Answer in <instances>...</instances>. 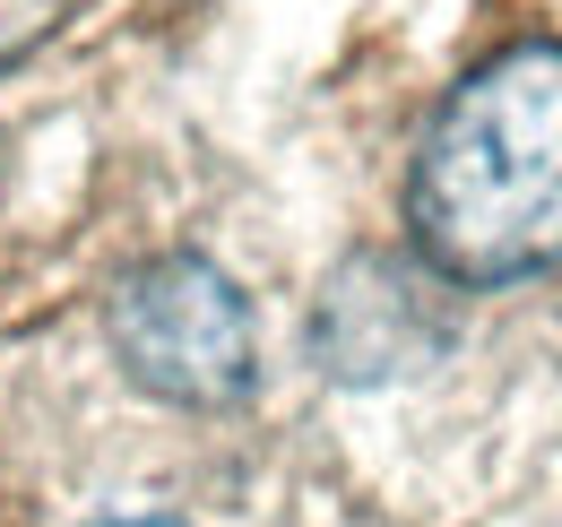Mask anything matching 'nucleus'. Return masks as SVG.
Segmentation results:
<instances>
[{
    "label": "nucleus",
    "instance_id": "obj_2",
    "mask_svg": "<svg viewBox=\"0 0 562 527\" xmlns=\"http://www.w3.org/2000/svg\"><path fill=\"white\" fill-rule=\"evenodd\" d=\"M113 355L139 390L173 406H234L260 372L251 303L200 251H165L113 294Z\"/></svg>",
    "mask_w": 562,
    "mask_h": 527
},
{
    "label": "nucleus",
    "instance_id": "obj_5",
    "mask_svg": "<svg viewBox=\"0 0 562 527\" xmlns=\"http://www.w3.org/2000/svg\"><path fill=\"white\" fill-rule=\"evenodd\" d=\"M95 527H191V519H95Z\"/></svg>",
    "mask_w": 562,
    "mask_h": 527
},
{
    "label": "nucleus",
    "instance_id": "obj_1",
    "mask_svg": "<svg viewBox=\"0 0 562 527\" xmlns=\"http://www.w3.org/2000/svg\"><path fill=\"white\" fill-rule=\"evenodd\" d=\"M407 225L450 285L562 268V35L502 44L441 96L407 173Z\"/></svg>",
    "mask_w": 562,
    "mask_h": 527
},
{
    "label": "nucleus",
    "instance_id": "obj_3",
    "mask_svg": "<svg viewBox=\"0 0 562 527\" xmlns=\"http://www.w3.org/2000/svg\"><path fill=\"white\" fill-rule=\"evenodd\" d=\"M432 346V321H424L416 277H398L390 260H355L329 303H321V355L347 372V381H381L398 363H416Z\"/></svg>",
    "mask_w": 562,
    "mask_h": 527
},
{
    "label": "nucleus",
    "instance_id": "obj_4",
    "mask_svg": "<svg viewBox=\"0 0 562 527\" xmlns=\"http://www.w3.org/2000/svg\"><path fill=\"white\" fill-rule=\"evenodd\" d=\"M61 9H70V0H0V61H18L26 44H44Z\"/></svg>",
    "mask_w": 562,
    "mask_h": 527
}]
</instances>
